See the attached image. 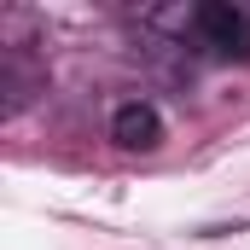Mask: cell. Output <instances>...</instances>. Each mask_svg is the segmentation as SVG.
I'll return each mask as SVG.
<instances>
[{
	"mask_svg": "<svg viewBox=\"0 0 250 250\" xmlns=\"http://www.w3.org/2000/svg\"><path fill=\"white\" fill-rule=\"evenodd\" d=\"M192 29L204 35L209 53H221V59H250V12H245V6L209 0V6L192 12Z\"/></svg>",
	"mask_w": 250,
	"mask_h": 250,
	"instance_id": "cell-1",
	"label": "cell"
},
{
	"mask_svg": "<svg viewBox=\"0 0 250 250\" xmlns=\"http://www.w3.org/2000/svg\"><path fill=\"white\" fill-rule=\"evenodd\" d=\"M111 134H117V146H128V151H151L163 140V123H157V111L146 99H128V105H117V117H111Z\"/></svg>",
	"mask_w": 250,
	"mask_h": 250,
	"instance_id": "cell-2",
	"label": "cell"
}]
</instances>
